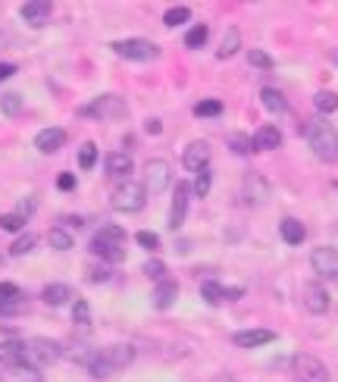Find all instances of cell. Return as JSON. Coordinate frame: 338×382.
Segmentation results:
<instances>
[{
	"label": "cell",
	"mask_w": 338,
	"mask_h": 382,
	"mask_svg": "<svg viewBox=\"0 0 338 382\" xmlns=\"http://www.w3.org/2000/svg\"><path fill=\"white\" fill-rule=\"evenodd\" d=\"M135 360V348L132 345H107L101 348V351H94V357L88 360V373L94 376V379H107V376H113L116 370H125L129 364Z\"/></svg>",
	"instance_id": "1"
},
{
	"label": "cell",
	"mask_w": 338,
	"mask_h": 382,
	"mask_svg": "<svg viewBox=\"0 0 338 382\" xmlns=\"http://www.w3.org/2000/svg\"><path fill=\"white\" fill-rule=\"evenodd\" d=\"M125 229L122 226H101L94 232V238H91V254H94L97 260H103V264H122L125 260Z\"/></svg>",
	"instance_id": "2"
},
{
	"label": "cell",
	"mask_w": 338,
	"mask_h": 382,
	"mask_svg": "<svg viewBox=\"0 0 338 382\" xmlns=\"http://www.w3.org/2000/svg\"><path fill=\"white\" fill-rule=\"evenodd\" d=\"M304 135H307L310 151H313L323 163L338 160V132H335V125L332 123H326V119H310L307 129H304Z\"/></svg>",
	"instance_id": "3"
},
{
	"label": "cell",
	"mask_w": 338,
	"mask_h": 382,
	"mask_svg": "<svg viewBox=\"0 0 338 382\" xmlns=\"http://www.w3.org/2000/svg\"><path fill=\"white\" fill-rule=\"evenodd\" d=\"M125 113H129V103H125V97H119V94H101V97H94L91 103H81L79 107V116L101 119V123L122 119Z\"/></svg>",
	"instance_id": "4"
},
{
	"label": "cell",
	"mask_w": 338,
	"mask_h": 382,
	"mask_svg": "<svg viewBox=\"0 0 338 382\" xmlns=\"http://www.w3.org/2000/svg\"><path fill=\"white\" fill-rule=\"evenodd\" d=\"M110 204L116 207L119 214H138V210H144V204H147V188L141 182L122 179V182L116 185V191H113Z\"/></svg>",
	"instance_id": "5"
},
{
	"label": "cell",
	"mask_w": 338,
	"mask_h": 382,
	"mask_svg": "<svg viewBox=\"0 0 338 382\" xmlns=\"http://www.w3.org/2000/svg\"><path fill=\"white\" fill-rule=\"evenodd\" d=\"M113 53L129 63H154L160 57V47L154 41H147V38H125V41H113Z\"/></svg>",
	"instance_id": "6"
},
{
	"label": "cell",
	"mask_w": 338,
	"mask_h": 382,
	"mask_svg": "<svg viewBox=\"0 0 338 382\" xmlns=\"http://www.w3.org/2000/svg\"><path fill=\"white\" fill-rule=\"evenodd\" d=\"M270 194H272V188L260 173H248V176H244V182H242V204L244 207L260 210V207L270 201Z\"/></svg>",
	"instance_id": "7"
},
{
	"label": "cell",
	"mask_w": 338,
	"mask_h": 382,
	"mask_svg": "<svg viewBox=\"0 0 338 382\" xmlns=\"http://www.w3.org/2000/svg\"><path fill=\"white\" fill-rule=\"evenodd\" d=\"M291 370H294V376H298V382H329L326 364L320 357H313V354H298V357L291 360Z\"/></svg>",
	"instance_id": "8"
},
{
	"label": "cell",
	"mask_w": 338,
	"mask_h": 382,
	"mask_svg": "<svg viewBox=\"0 0 338 382\" xmlns=\"http://www.w3.org/2000/svg\"><path fill=\"white\" fill-rule=\"evenodd\" d=\"M188 201H192V185L188 182H176V188H172V204H169V229L172 232H179L185 222V216H188Z\"/></svg>",
	"instance_id": "9"
},
{
	"label": "cell",
	"mask_w": 338,
	"mask_h": 382,
	"mask_svg": "<svg viewBox=\"0 0 338 382\" xmlns=\"http://www.w3.org/2000/svg\"><path fill=\"white\" fill-rule=\"evenodd\" d=\"M169 182H172V166H169L166 160H147L144 163V188L151 191V194H160V191L169 188Z\"/></svg>",
	"instance_id": "10"
},
{
	"label": "cell",
	"mask_w": 338,
	"mask_h": 382,
	"mask_svg": "<svg viewBox=\"0 0 338 382\" xmlns=\"http://www.w3.org/2000/svg\"><path fill=\"white\" fill-rule=\"evenodd\" d=\"M310 266L320 276V282H338V251L335 248H316L310 254Z\"/></svg>",
	"instance_id": "11"
},
{
	"label": "cell",
	"mask_w": 338,
	"mask_h": 382,
	"mask_svg": "<svg viewBox=\"0 0 338 382\" xmlns=\"http://www.w3.org/2000/svg\"><path fill=\"white\" fill-rule=\"evenodd\" d=\"M25 354L31 360H38V364H57V360H63L66 348L60 345V342H53V338H31L29 345H25Z\"/></svg>",
	"instance_id": "12"
},
{
	"label": "cell",
	"mask_w": 338,
	"mask_h": 382,
	"mask_svg": "<svg viewBox=\"0 0 338 382\" xmlns=\"http://www.w3.org/2000/svg\"><path fill=\"white\" fill-rule=\"evenodd\" d=\"M210 157H213V151H210L207 141H192V144L185 147V154H182V166L198 176V173L210 169Z\"/></svg>",
	"instance_id": "13"
},
{
	"label": "cell",
	"mask_w": 338,
	"mask_h": 382,
	"mask_svg": "<svg viewBox=\"0 0 338 382\" xmlns=\"http://www.w3.org/2000/svg\"><path fill=\"white\" fill-rule=\"evenodd\" d=\"M0 382H44V376H41V370L35 364L19 360V364H7L0 370Z\"/></svg>",
	"instance_id": "14"
},
{
	"label": "cell",
	"mask_w": 338,
	"mask_h": 382,
	"mask_svg": "<svg viewBox=\"0 0 338 382\" xmlns=\"http://www.w3.org/2000/svg\"><path fill=\"white\" fill-rule=\"evenodd\" d=\"M329 292H326V285H320V282H307L304 285V307H307V314L320 316L329 310Z\"/></svg>",
	"instance_id": "15"
},
{
	"label": "cell",
	"mask_w": 338,
	"mask_h": 382,
	"mask_svg": "<svg viewBox=\"0 0 338 382\" xmlns=\"http://www.w3.org/2000/svg\"><path fill=\"white\" fill-rule=\"evenodd\" d=\"M63 144H66V129H60V125L41 129V132L35 135V147L41 151V154H57Z\"/></svg>",
	"instance_id": "16"
},
{
	"label": "cell",
	"mask_w": 338,
	"mask_h": 382,
	"mask_svg": "<svg viewBox=\"0 0 338 382\" xmlns=\"http://www.w3.org/2000/svg\"><path fill=\"white\" fill-rule=\"evenodd\" d=\"M200 294H204V301L210 304V307H220L222 301H235V298H242V288H226L220 285V282H204L200 285Z\"/></svg>",
	"instance_id": "17"
},
{
	"label": "cell",
	"mask_w": 338,
	"mask_h": 382,
	"mask_svg": "<svg viewBox=\"0 0 338 382\" xmlns=\"http://www.w3.org/2000/svg\"><path fill=\"white\" fill-rule=\"evenodd\" d=\"M51 10L53 7L47 3V0H29V3H23V7H19V16H23L31 29H41V25L51 19Z\"/></svg>",
	"instance_id": "18"
},
{
	"label": "cell",
	"mask_w": 338,
	"mask_h": 382,
	"mask_svg": "<svg viewBox=\"0 0 338 382\" xmlns=\"http://www.w3.org/2000/svg\"><path fill=\"white\" fill-rule=\"evenodd\" d=\"M250 144H254V154H266V151H276V147L282 144V132L276 129V125H260L257 135L250 138Z\"/></svg>",
	"instance_id": "19"
},
{
	"label": "cell",
	"mask_w": 338,
	"mask_h": 382,
	"mask_svg": "<svg viewBox=\"0 0 338 382\" xmlns=\"http://www.w3.org/2000/svg\"><path fill=\"white\" fill-rule=\"evenodd\" d=\"M232 342H235L238 348H260V345L276 342V332L272 329H244V332H235Z\"/></svg>",
	"instance_id": "20"
},
{
	"label": "cell",
	"mask_w": 338,
	"mask_h": 382,
	"mask_svg": "<svg viewBox=\"0 0 338 382\" xmlns=\"http://www.w3.org/2000/svg\"><path fill=\"white\" fill-rule=\"evenodd\" d=\"M41 301L51 304V307H63V304L73 301V288L66 282H51V285L41 288Z\"/></svg>",
	"instance_id": "21"
},
{
	"label": "cell",
	"mask_w": 338,
	"mask_h": 382,
	"mask_svg": "<svg viewBox=\"0 0 338 382\" xmlns=\"http://www.w3.org/2000/svg\"><path fill=\"white\" fill-rule=\"evenodd\" d=\"M132 157L125 154V151H113L110 157H107V163H103V169H107V176L110 179H125L129 173H132Z\"/></svg>",
	"instance_id": "22"
},
{
	"label": "cell",
	"mask_w": 338,
	"mask_h": 382,
	"mask_svg": "<svg viewBox=\"0 0 338 382\" xmlns=\"http://www.w3.org/2000/svg\"><path fill=\"white\" fill-rule=\"evenodd\" d=\"M279 235L285 244H304V238H307V226H304L301 220H294V216H285V220L279 222Z\"/></svg>",
	"instance_id": "23"
},
{
	"label": "cell",
	"mask_w": 338,
	"mask_h": 382,
	"mask_svg": "<svg viewBox=\"0 0 338 382\" xmlns=\"http://www.w3.org/2000/svg\"><path fill=\"white\" fill-rule=\"evenodd\" d=\"M176 298H179V285L172 279H163V282H157V288H154V307L157 310H169L172 304H176Z\"/></svg>",
	"instance_id": "24"
},
{
	"label": "cell",
	"mask_w": 338,
	"mask_h": 382,
	"mask_svg": "<svg viewBox=\"0 0 338 382\" xmlns=\"http://www.w3.org/2000/svg\"><path fill=\"white\" fill-rule=\"evenodd\" d=\"M238 51H242V31L232 25V29H226V35H222V44H220V51H216V60H232Z\"/></svg>",
	"instance_id": "25"
},
{
	"label": "cell",
	"mask_w": 338,
	"mask_h": 382,
	"mask_svg": "<svg viewBox=\"0 0 338 382\" xmlns=\"http://www.w3.org/2000/svg\"><path fill=\"white\" fill-rule=\"evenodd\" d=\"M66 354H69V360H73V364H81V367H88V360L94 357V348L88 345V338H85V335H79L75 342H69Z\"/></svg>",
	"instance_id": "26"
},
{
	"label": "cell",
	"mask_w": 338,
	"mask_h": 382,
	"mask_svg": "<svg viewBox=\"0 0 338 382\" xmlns=\"http://www.w3.org/2000/svg\"><path fill=\"white\" fill-rule=\"evenodd\" d=\"M260 103H263L270 113H276V116H282V113H288V101L282 91L276 88H260Z\"/></svg>",
	"instance_id": "27"
},
{
	"label": "cell",
	"mask_w": 338,
	"mask_h": 382,
	"mask_svg": "<svg viewBox=\"0 0 338 382\" xmlns=\"http://www.w3.org/2000/svg\"><path fill=\"white\" fill-rule=\"evenodd\" d=\"M23 357H25V342H19V338L0 342V360H3V364H19Z\"/></svg>",
	"instance_id": "28"
},
{
	"label": "cell",
	"mask_w": 338,
	"mask_h": 382,
	"mask_svg": "<svg viewBox=\"0 0 338 382\" xmlns=\"http://www.w3.org/2000/svg\"><path fill=\"white\" fill-rule=\"evenodd\" d=\"M47 244H51L53 251H73L75 238H73V232H69V229H63V226H53L51 232H47Z\"/></svg>",
	"instance_id": "29"
},
{
	"label": "cell",
	"mask_w": 338,
	"mask_h": 382,
	"mask_svg": "<svg viewBox=\"0 0 338 382\" xmlns=\"http://www.w3.org/2000/svg\"><path fill=\"white\" fill-rule=\"evenodd\" d=\"M73 320H75V326H79V332H88L91 329V307H88V301L75 298V301H73Z\"/></svg>",
	"instance_id": "30"
},
{
	"label": "cell",
	"mask_w": 338,
	"mask_h": 382,
	"mask_svg": "<svg viewBox=\"0 0 338 382\" xmlns=\"http://www.w3.org/2000/svg\"><path fill=\"white\" fill-rule=\"evenodd\" d=\"M222 101H216V97H207V101H198L194 103V116L200 119H210V116H222Z\"/></svg>",
	"instance_id": "31"
},
{
	"label": "cell",
	"mask_w": 338,
	"mask_h": 382,
	"mask_svg": "<svg viewBox=\"0 0 338 382\" xmlns=\"http://www.w3.org/2000/svg\"><path fill=\"white\" fill-rule=\"evenodd\" d=\"M35 248H38V235L23 232V235L10 244V254H13V257H23V254H29V251H35Z\"/></svg>",
	"instance_id": "32"
},
{
	"label": "cell",
	"mask_w": 338,
	"mask_h": 382,
	"mask_svg": "<svg viewBox=\"0 0 338 382\" xmlns=\"http://www.w3.org/2000/svg\"><path fill=\"white\" fill-rule=\"evenodd\" d=\"M313 107L320 113H335L338 110V94H335V91H316V94H313Z\"/></svg>",
	"instance_id": "33"
},
{
	"label": "cell",
	"mask_w": 338,
	"mask_h": 382,
	"mask_svg": "<svg viewBox=\"0 0 338 382\" xmlns=\"http://www.w3.org/2000/svg\"><path fill=\"white\" fill-rule=\"evenodd\" d=\"M192 19V10L188 7H172L163 13V25H169V29H176V25H185Z\"/></svg>",
	"instance_id": "34"
},
{
	"label": "cell",
	"mask_w": 338,
	"mask_h": 382,
	"mask_svg": "<svg viewBox=\"0 0 338 382\" xmlns=\"http://www.w3.org/2000/svg\"><path fill=\"white\" fill-rule=\"evenodd\" d=\"M85 279L91 282V285H101V282H110L113 279V270H110V264H94V266H88V276Z\"/></svg>",
	"instance_id": "35"
},
{
	"label": "cell",
	"mask_w": 338,
	"mask_h": 382,
	"mask_svg": "<svg viewBox=\"0 0 338 382\" xmlns=\"http://www.w3.org/2000/svg\"><path fill=\"white\" fill-rule=\"evenodd\" d=\"M0 110L7 113V116H19L23 113V97L16 94V91H7V94L0 97Z\"/></svg>",
	"instance_id": "36"
},
{
	"label": "cell",
	"mask_w": 338,
	"mask_h": 382,
	"mask_svg": "<svg viewBox=\"0 0 338 382\" xmlns=\"http://www.w3.org/2000/svg\"><path fill=\"white\" fill-rule=\"evenodd\" d=\"M229 147H232V154H238V157L254 154V144H250V138H244L242 132H232V135H229Z\"/></svg>",
	"instance_id": "37"
},
{
	"label": "cell",
	"mask_w": 338,
	"mask_h": 382,
	"mask_svg": "<svg viewBox=\"0 0 338 382\" xmlns=\"http://www.w3.org/2000/svg\"><path fill=\"white\" fill-rule=\"evenodd\" d=\"M97 163V144L94 141H85V144L79 147V166L81 169H94Z\"/></svg>",
	"instance_id": "38"
},
{
	"label": "cell",
	"mask_w": 338,
	"mask_h": 382,
	"mask_svg": "<svg viewBox=\"0 0 338 382\" xmlns=\"http://www.w3.org/2000/svg\"><path fill=\"white\" fill-rule=\"evenodd\" d=\"M210 185H213V173H210V169H204V173H198V176H194L192 194H198V198H207V194H210Z\"/></svg>",
	"instance_id": "39"
},
{
	"label": "cell",
	"mask_w": 338,
	"mask_h": 382,
	"mask_svg": "<svg viewBox=\"0 0 338 382\" xmlns=\"http://www.w3.org/2000/svg\"><path fill=\"white\" fill-rule=\"evenodd\" d=\"M207 35H210V29H207V25H194V29L185 35V47H192V51L204 47L207 44Z\"/></svg>",
	"instance_id": "40"
},
{
	"label": "cell",
	"mask_w": 338,
	"mask_h": 382,
	"mask_svg": "<svg viewBox=\"0 0 338 382\" xmlns=\"http://www.w3.org/2000/svg\"><path fill=\"white\" fill-rule=\"evenodd\" d=\"M0 229H3V232H23L25 216L23 214H0Z\"/></svg>",
	"instance_id": "41"
},
{
	"label": "cell",
	"mask_w": 338,
	"mask_h": 382,
	"mask_svg": "<svg viewBox=\"0 0 338 382\" xmlns=\"http://www.w3.org/2000/svg\"><path fill=\"white\" fill-rule=\"evenodd\" d=\"M144 276H147V279H154V282H163V279H166V264H163V260H147V264H144Z\"/></svg>",
	"instance_id": "42"
},
{
	"label": "cell",
	"mask_w": 338,
	"mask_h": 382,
	"mask_svg": "<svg viewBox=\"0 0 338 382\" xmlns=\"http://www.w3.org/2000/svg\"><path fill=\"white\" fill-rule=\"evenodd\" d=\"M248 63L250 66H257V69H272V57L266 51H257V47L248 51Z\"/></svg>",
	"instance_id": "43"
},
{
	"label": "cell",
	"mask_w": 338,
	"mask_h": 382,
	"mask_svg": "<svg viewBox=\"0 0 338 382\" xmlns=\"http://www.w3.org/2000/svg\"><path fill=\"white\" fill-rule=\"evenodd\" d=\"M0 298L3 301H23V288L13 282H0Z\"/></svg>",
	"instance_id": "44"
},
{
	"label": "cell",
	"mask_w": 338,
	"mask_h": 382,
	"mask_svg": "<svg viewBox=\"0 0 338 382\" xmlns=\"http://www.w3.org/2000/svg\"><path fill=\"white\" fill-rule=\"evenodd\" d=\"M135 242H138L141 248H147V251H157V248H160V238H157L154 232H144V229H141L138 235H135Z\"/></svg>",
	"instance_id": "45"
},
{
	"label": "cell",
	"mask_w": 338,
	"mask_h": 382,
	"mask_svg": "<svg viewBox=\"0 0 338 382\" xmlns=\"http://www.w3.org/2000/svg\"><path fill=\"white\" fill-rule=\"evenodd\" d=\"M75 185H79V182H75L73 173H60V176H57V188L60 191H75Z\"/></svg>",
	"instance_id": "46"
},
{
	"label": "cell",
	"mask_w": 338,
	"mask_h": 382,
	"mask_svg": "<svg viewBox=\"0 0 338 382\" xmlns=\"http://www.w3.org/2000/svg\"><path fill=\"white\" fill-rule=\"evenodd\" d=\"M35 207H38V198H25L23 204H19V210H16V214H23L25 220H29V216L35 214Z\"/></svg>",
	"instance_id": "47"
},
{
	"label": "cell",
	"mask_w": 338,
	"mask_h": 382,
	"mask_svg": "<svg viewBox=\"0 0 338 382\" xmlns=\"http://www.w3.org/2000/svg\"><path fill=\"white\" fill-rule=\"evenodd\" d=\"M13 314H19V301H3L0 298V316H13Z\"/></svg>",
	"instance_id": "48"
},
{
	"label": "cell",
	"mask_w": 338,
	"mask_h": 382,
	"mask_svg": "<svg viewBox=\"0 0 338 382\" xmlns=\"http://www.w3.org/2000/svg\"><path fill=\"white\" fill-rule=\"evenodd\" d=\"M13 75H16V66H13V63H0V81L13 79Z\"/></svg>",
	"instance_id": "49"
},
{
	"label": "cell",
	"mask_w": 338,
	"mask_h": 382,
	"mask_svg": "<svg viewBox=\"0 0 338 382\" xmlns=\"http://www.w3.org/2000/svg\"><path fill=\"white\" fill-rule=\"evenodd\" d=\"M144 129H147V135H160L163 132V123H160V119H147Z\"/></svg>",
	"instance_id": "50"
},
{
	"label": "cell",
	"mask_w": 338,
	"mask_h": 382,
	"mask_svg": "<svg viewBox=\"0 0 338 382\" xmlns=\"http://www.w3.org/2000/svg\"><path fill=\"white\" fill-rule=\"evenodd\" d=\"M3 47H7V35H3V31H0V51H3Z\"/></svg>",
	"instance_id": "51"
}]
</instances>
